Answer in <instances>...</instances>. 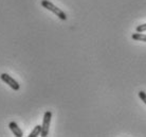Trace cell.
Segmentation results:
<instances>
[{
    "label": "cell",
    "mask_w": 146,
    "mask_h": 137,
    "mask_svg": "<svg viewBox=\"0 0 146 137\" xmlns=\"http://www.w3.org/2000/svg\"><path fill=\"white\" fill-rule=\"evenodd\" d=\"M41 5L42 7H44L46 10H49V11H51L52 13H54L59 19H62V20H67V15L66 13L64 11H62L59 7H57L56 5L50 2L49 0H41Z\"/></svg>",
    "instance_id": "1"
},
{
    "label": "cell",
    "mask_w": 146,
    "mask_h": 137,
    "mask_svg": "<svg viewBox=\"0 0 146 137\" xmlns=\"http://www.w3.org/2000/svg\"><path fill=\"white\" fill-rule=\"evenodd\" d=\"M51 119H52V113L50 111H47L44 113V119H42V124H41V136L42 137L48 136V134H49Z\"/></svg>",
    "instance_id": "2"
},
{
    "label": "cell",
    "mask_w": 146,
    "mask_h": 137,
    "mask_svg": "<svg viewBox=\"0 0 146 137\" xmlns=\"http://www.w3.org/2000/svg\"><path fill=\"white\" fill-rule=\"evenodd\" d=\"M0 79L4 82V83H7V85L10 86L12 89H14V90H19L20 88V85H19V83L14 78H12L10 74H2L0 76Z\"/></svg>",
    "instance_id": "3"
},
{
    "label": "cell",
    "mask_w": 146,
    "mask_h": 137,
    "mask_svg": "<svg viewBox=\"0 0 146 137\" xmlns=\"http://www.w3.org/2000/svg\"><path fill=\"white\" fill-rule=\"evenodd\" d=\"M9 128H10V130L12 131V133L14 134L16 137H22L23 136V132L22 130L18 126V124L14 121H11V122L9 123Z\"/></svg>",
    "instance_id": "4"
},
{
    "label": "cell",
    "mask_w": 146,
    "mask_h": 137,
    "mask_svg": "<svg viewBox=\"0 0 146 137\" xmlns=\"http://www.w3.org/2000/svg\"><path fill=\"white\" fill-rule=\"evenodd\" d=\"M132 39L133 41H145L146 43V35L143 33H139V32H137V33H133L131 35Z\"/></svg>",
    "instance_id": "5"
},
{
    "label": "cell",
    "mask_w": 146,
    "mask_h": 137,
    "mask_svg": "<svg viewBox=\"0 0 146 137\" xmlns=\"http://www.w3.org/2000/svg\"><path fill=\"white\" fill-rule=\"evenodd\" d=\"M40 134H41V126H36L33 129V131L30 133L29 137H37Z\"/></svg>",
    "instance_id": "6"
},
{
    "label": "cell",
    "mask_w": 146,
    "mask_h": 137,
    "mask_svg": "<svg viewBox=\"0 0 146 137\" xmlns=\"http://www.w3.org/2000/svg\"><path fill=\"white\" fill-rule=\"evenodd\" d=\"M137 32H139V33H143V32H145L146 31V23H143V25H139V26L137 27Z\"/></svg>",
    "instance_id": "7"
},
{
    "label": "cell",
    "mask_w": 146,
    "mask_h": 137,
    "mask_svg": "<svg viewBox=\"0 0 146 137\" xmlns=\"http://www.w3.org/2000/svg\"><path fill=\"white\" fill-rule=\"evenodd\" d=\"M139 97H140V99L146 104V93L145 92H142V90L139 92Z\"/></svg>",
    "instance_id": "8"
}]
</instances>
